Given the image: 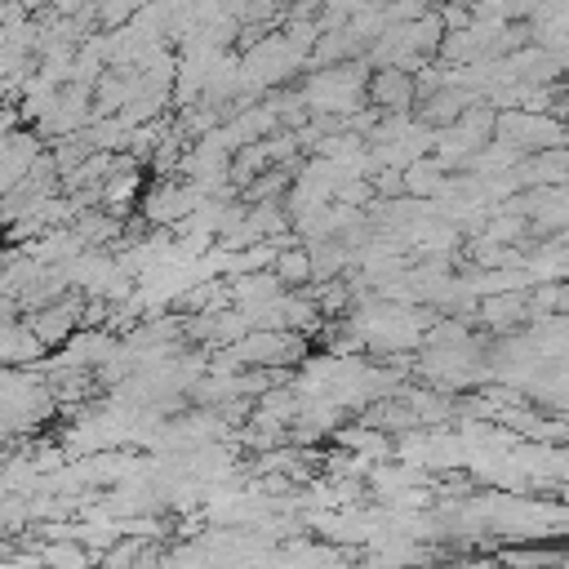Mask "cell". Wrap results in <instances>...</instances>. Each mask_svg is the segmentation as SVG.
Here are the masks:
<instances>
[{"mask_svg": "<svg viewBox=\"0 0 569 569\" xmlns=\"http://www.w3.org/2000/svg\"><path fill=\"white\" fill-rule=\"evenodd\" d=\"M271 267H276V280H284V284H307L311 280V253L307 249H280L271 258Z\"/></svg>", "mask_w": 569, "mask_h": 569, "instance_id": "cell-3", "label": "cell"}, {"mask_svg": "<svg viewBox=\"0 0 569 569\" xmlns=\"http://www.w3.org/2000/svg\"><path fill=\"white\" fill-rule=\"evenodd\" d=\"M44 560H89V551H76V547H53V551H44Z\"/></svg>", "mask_w": 569, "mask_h": 569, "instance_id": "cell-4", "label": "cell"}, {"mask_svg": "<svg viewBox=\"0 0 569 569\" xmlns=\"http://www.w3.org/2000/svg\"><path fill=\"white\" fill-rule=\"evenodd\" d=\"M373 98H378V107H391L396 102V111H405L409 98H413V84H409V76L400 67H387V71L373 76Z\"/></svg>", "mask_w": 569, "mask_h": 569, "instance_id": "cell-2", "label": "cell"}, {"mask_svg": "<svg viewBox=\"0 0 569 569\" xmlns=\"http://www.w3.org/2000/svg\"><path fill=\"white\" fill-rule=\"evenodd\" d=\"M525 307H529L525 293L502 289V298H485V302H480V316H485L493 329H511L516 320H525Z\"/></svg>", "mask_w": 569, "mask_h": 569, "instance_id": "cell-1", "label": "cell"}]
</instances>
